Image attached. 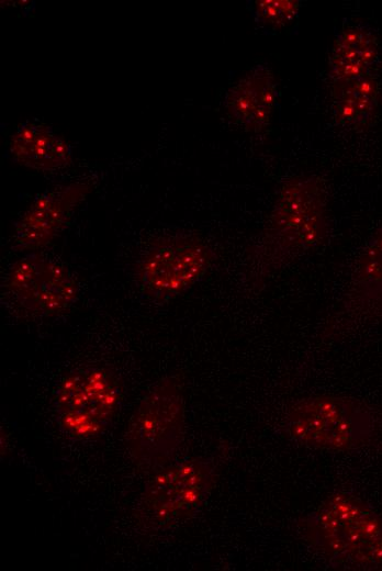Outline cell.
<instances>
[{"label":"cell","mask_w":382,"mask_h":571,"mask_svg":"<svg viewBox=\"0 0 382 571\" xmlns=\"http://www.w3.org/2000/svg\"><path fill=\"white\" fill-rule=\"evenodd\" d=\"M246 7L256 25L272 33L295 21L301 4L296 0H248Z\"/></svg>","instance_id":"obj_15"},{"label":"cell","mask_w":382,"mask_h":571,"mask_svg":"<svg viewBox=\"0 0 382 571\" xmlns=\"http://www.w3.org/2000/svg\"><path fill=\"white\" fill-rule=\"evenodd\" d=\"M329 228L326 192L314 176H295L280 188L250 268L256 286L326 239Z\"/></svg>","instance_id":"obj_1"},{"label":"cell","mask_w":382,"mask_h":571,"mask_svg":"<svg viewBox=\"0 0 382 571\" xmlns=\"http://www.w3.org/2000/svg\"><path fill=\"white\" fill-rule=\"evenodd\" d=\"M379 74L334 85L333 113L345 127H361L375 115L381 99Z\"/></svg>","instance_id":"obj_13"},{"label":"cell","mask_w":382,"mask_h":571,"mask_svg":"<svg viewBox=\"0 0 382 571\" xmlns=\"http://www.w3.org/2000/svg\"><path fill=\"white\" fill-rule=\"evenodd\" d=\"M7 157L33 169L55 170L71 163L72 147L50 126L26 120L12 134Z\"/></svg>","instance_id":"obj_12"},{"label":"cell","mask_w":382,"mask_h":571,"mask_svg":"<svg viewBox=\"0 0 382 571\" xmlns=\"http://www.w3.org/2000/svg\"><path fill=\"white\" fill-rule=\"evenodd\" d=\"M350 302L367 310L382 309V228L371 235L359 255Z\"/></svg>","instance_id":"obj_14"},{"label":"cell","mask_w":382,"mask_h":571,"mask_svg":"<svg viewBox=\"0 0 382 571\" xmlns=\"http://www.w3.org/2000/svg\"><path fill=\"white\" fill-rule=\"evenodd\" d=\"M88 191V184L74 182L49 189L35 198L14 224L15 247L35 251L48 244Z\"/></svg>","instance_id":"obj_9"},{"label":"cell","mask_w":382,"mask_h":571,"mask_svg":"<svg viewBox=\"0 0 382 571\" xmlns=\"http://www.w3.org/2000/svg\"><path fill=\"white\" fill-rule=\"evenodd\" d=\"M380 63V37L368 22L344 24L335 33L328 61V76L334 85L378 74Z\"/></svg>","instance_id":"obj_10"},{"label":"cell","mask_w":382,"mask_h":571,"mask_svg":"<svg viewBox=\"0 0 382 571\" xmlns=\"http://www.w3.org/2000/svg\"><path fill=\"white\" fill-rule=\"evenodd\" d=\"M284 425L299 444L332 451L360 448L375 433L374 416L363 403L337 395H312L294 402Z\"/></svg>","instance_id":"obj_3"},{"label":"cell","mask_w":382,"mask_h":571,"mask_svg":"<svg viewBox=\"0 0 382 571\" xmlns=\"http://www.w3.org/2000/svg\"><path fill=\"white\" fill-rule=\"evenodd\" d=\"M279 96L278 81L266 64L251 67L225 96V108L236 123L261 132L271 121Z\"/></svg>","instance_id":"obj_11"},{"label":"cell","mask_w":382,"mask_h":571,"mask_svg":"<svg viewBox=\"0 0 382 571\" xmlns=\"http://www.w3.org/2000/svg\"><path fill=\"white\" fill-rule=\"evenodd\" d=\"M212 260V250L198 236L164 237L146 250L138 264L139 287L149 299L167 301L200 282Z\"/></svg>","instance_id":"obj_7"},{"label":"cell","mask_w":382,"mask_h":571,"mask_svg":"<svg viewBox=\"0 0 382 571\" xmlns=\"http://www.w3.org/2000/svg\"><path fill=\"white\" fill-rule=\"evenodd\" d=\"M302 537L333 568L382 570V518L360 499L334 493L297 523Z\"/></svg>","instance_id":"obj_2"},{"label":"cell","mask_w":382,"mask_h":571,"mask_svg":"<svg viewBox=\"0 0 382 571\" xmlns=\"http://www.w3.org/2000/svg\"><path fill=\"white\" fill-rule=\"evenodd\" d=\"M184 396L173 378L155 383L139 402L127 430V447L144 468H156L173 458L183 438Z\"/></svg>","instance_id":"obj_5"},{"label":"cell","mask_w":382,"mask_h":571,"mask_svg":"<svg viewBox=\"0 0 382 571\" xmlns=\"http://www.w3.org/2000/svg\"><path fill=\"white\" fill-rule=\"evenodd\" d=\"M122 404L119 381L110 370L85 367L59 383L53 411L59 430L76 441L92 440L113 425Z\"/></svg>","instance_id":"obj_4"},{"label":"cell","mask_w":382,"mask_h":571,"mask_svg":"<svg viewBox=\"0 0 382 571\" xmlns=\"http://www.w3.org/2000/svg\"><path fill=\"white\" fill-rule=\"evenodd\" d=\"M2 287L5 302L24 315L54 316L68 310L78 298L71 273L37 251L13 262Z\"/></svg>","instance_id":"obj_8"},{"label":"cell","mask_w":382,"mask_h":571,"mask_svg":"<svg viewBox=\"0 0 382 571\" xmlns=\"http://www.w3.org/2000/svg\"><path fill=\"white\" fill-rule=\"evenodd\" d=\"M215 478V466L209 459H190L165 469L142 493L136 506L138 522L145 528L159 529L192 517Z\"/></svg>","instance_id":"obj_6"}]
</instances>
